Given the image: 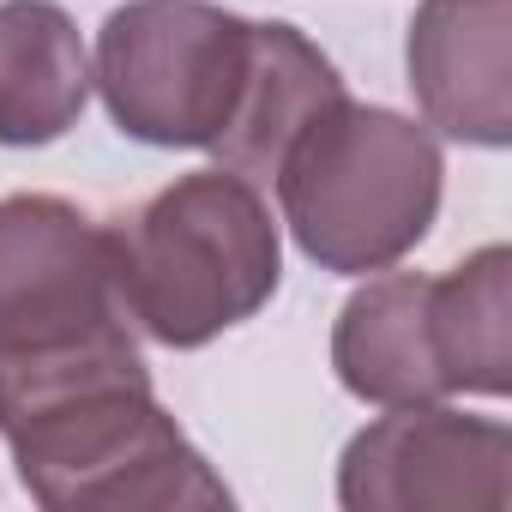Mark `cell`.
Listing matches in <instances>:
<instances>
[{"label": "cell", "instance_id": "7a4b0ae2", "mask_svg": "<svg viewBox=\"0 0 512 512\" xmlns=\"http://www.w3.org/2000/svg\"><path fill=\"white\" fill-rule=\"evenodd\" d=\"M272 187L284 229L320 272L368 278L428 241L446 193V157L416 115L338 97L284 151Z\"/></svg>", "mask_w": 512, "mask_h": 512}, {"label": "cell", "instance_id": "30bf717a", "mask_svg": "<svg viewBox=\"0 0 512 512\" xmlns=\"http://www.w3.org/2000/svg\"><path fill=\"white\" fill-rule=\"evenodd\" d=\"M91 103V55L67 7L0 0V145L31 151L79 127Z\"/></svg>", "mask_w": 512, "mask_h": 512}, {"label": "cell", "instance_id": "3957f363", "mask_svg": "<svg viewBox=\"0 0 512 512\" xmlns=\"http://www.w3.org/2000/svg\"><path fill=\"white\" fill-rule=\"evenodd\" d=\"M19 482L49 512H217L229 482L157 404L151 368L91 380L0 428Z\"/></svg>", "mask_w": 512, "mask_h": 512}, {"label": "cell", "instance_id": "6da1fadb", "mask_svg": "<svg viewBox=\"0 0 512 512\" xmlns=\"http://www.w3.org/2000/svg\"><path fill=\"white\" fill-rule=\"evenodd\" d=\"M109 235L127 320L163 350H205L284 284V235L266 193L223 163L169 181Z\"/></svg>", "mask_w": 512, "mask_h": 512}, {"label": "cell", "instance_id": "8992f818", "mask_svg": "<svg viewBox=\"0 0 512 512\" xmlns=\"http://www.w3.org/2000/svg\"><path fill=\"white\" fill-rule=\"evenodd\" d=\"M344 512H506L512 428L440 404H398L338 458Z\"/></svg>", "mask_w": 512, "mask_h": 512}, {"label": "cell", "instance_id": "52a82bcc", "mask_svg": "<svg viewBox=\"0 0 512 512\" xmlns=\"http://www.w3.org/2000/svg\"><path fill=\"white\" fill-rule=\"evenodd\" d=\"M404 73L428 133L482 151L512 145V0H422Z\"/></svg>", "mask_w": 512, "mask_h": 512}, {"label": "cell", "instance_id": "8fae6325", "mask_svg": "<svg viewBox=\"0 0 512 512\" xmlns=\"http://www.w3.org/2000/svg\"><path fill=\"white\" fill-rule=\"evenodd\" d=\"M434 344L452 398H506L512 392V253L500 241L476 247L464 266L428 284Z\"/></svg>", "mask_w": 512, "mask_h": 512}, {"label": "cell", "instance_id": "5b68a950", "mask_svg": "<svg viewBox=\"0 0 512 512\" xmlns=\"http://www.w3.org/2000/svg\"><path fill=\"white\" fill-rule=\"evenodd\" d=\"M133 332L115 284V235L61 193L0 199V356H49Z\"/></svg>", "mask_w": 512, "mask_h": 512}, {"label": "cell", "instance_id": "ba28073f", "mask_svg": "<svg viewBox=\"0 0 512 512\" xmlns=\"http://www.w3.org/2000/svg\"><path fill=\"white\" fill-rule=\"evenodd\" d=\"M422 272H368V284L338 308L332 326V368L338 386L362 404L398 410V404H440L452 398L440 344H434V308H428Z\"/></svg>", "mask_w": 512, "mask_h": 512}, {"label": "cell", "instance_id": "9c48e42d", "mask_svg": "<svg viewBox=\"0 0 512 512\" xmlns=\"http://www.w3.org/2000/svg\"><path fill=\"white\" fill-rule=\"evenodd\" d=\"M338 97H350V91H344V79H338V67H332V55L320 43H308L284 19H253L247 85H241V103H235L223 139L211 145V157L223 169L247 175L253 187H272L284 151Z\"/></svg>", "mask_w": 512, "mask_h": 512}, {"label": "cell", "instance_id": "277c9868", "mask_svg": "<svg viewBox=\"0 0 512 512\" xmlns=\"http://www.w3.org/2000/svg\"><path fill=\"white\" fill-rule=\"evenodd\" d=\"M253 19L217 0H127L97 31L91 85L109 121L157 151H211L241 103Z\"/></svg>", "mask_w": 512, "mask_h": 512}]
</instances>
